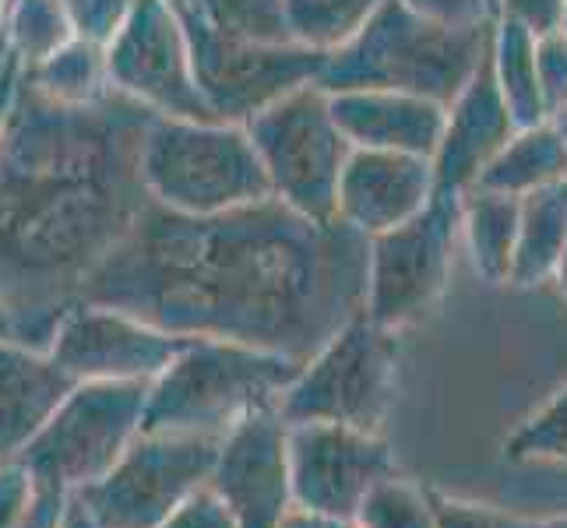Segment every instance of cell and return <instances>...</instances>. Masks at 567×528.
Returning a JSON list of instances; mask_svg holds the SVG:
<instances>
[{
  "mask_svg": "<svg viewBox=\"0 0 567 528\" xmlns=\"http://www.w3.org/2000/svg\"><path fill=\"white\" fill-rule=\"evenodd\" d=\"M370 237L279 198L219 215L148 205L82 300L169 335L223 339L307 363L363 314Z\"/></svg>",
  "mask_w": 567,
  "mask_h": 528,
  "instance_id": "6da1fadb",
  "label": "cell"
},
{
  "mask_svg": "<svg viewBox=\"0 0 567 528\" xmlns=\"http://www.w3.org/2000/svg\"><path fill=\"white\" fill-rule=\"evenodd\" d=\"M152 121L116 89L56 103L18 77L0 134V300L14 342L47 352L64 310L152 205L142 180Z\"/></svg>",
  "mask_w": 567,
  "mask_h": 528,
  "instance_id": "7a4b0ae2",
  "label": "cell"
},
{
  "mask_svg": "<svg viewBox=\"0 0 567 528\" xmlns=\"http://www.w3.org/2000/svg\"><path fill=\"white\" fill-rule=\"evenodd\" d=\"M494 25H437L402 0H384L374 18L336 53L324 56V92L391 89L447 106L480 68Z\"/></svg>",
  "mask_w": 567,
  "mask_h": 528,
  "instance_id": "3957f363",
  "label": "cell"
},
{
  "mask_svg": "<svg viewBox=\"0 0 567 528\" xmlns=\"http://www.w3.org/2000/svg\"><path fill=\"white\" fill-rule=\"evenodd\" d=\"M300 360L223 339H187L148 384L142 429L226 437L247 416L276 408L300 374Z\"/></svg>",
  "mask_w": 567,
  "mask_h": 528,
  "instance_id": "277c9868",
  "label": "cell"
},
{
  "mask_svg": "<svg viewBox=\"0 0 567 528\" xmlns=\"http://www.w3.org/2000/svg\"><path fill=\"white\" fill-rule=\"evenodd\" d=\"M148 198L177 215H219L271 198L244 124L155 116L142 145Z\"/></svg>",
  "mask_w": 567,
  "mask_h": 528,
  "instance_id": "5b68a950",
  "label": "cell"
},
{
  "mask_svg": "<svg viewBox=\"0 0 567 528\" xmlns=\"http://www.w3.org/2000/svg\"><path fill=\"white\" fill-rule=\"evenodd\" d=\"M395 377L399 335L360 314L300 366L276 413L286 426L339 423L381 434V423L395 402Z\"/></svg>",
  "mask_w": 567,
  "mask_h": 528,
  "instance_id": "8992f818",
  "label": "cell"
},
{
  "mask_svg": "<svg viewBox=\"0 0 567 528\" xmlns=\"http://www.w3.org/2000/svg\"><path fill=\"white\" fill-rule=\"evenodd\" d=\"M244 131L268 173L271 198L315 222L336 219L339 176L353 145L339 131L318 82L254 113Z\"/></svg>",
  "mask_w": 567,
  "mask_h": 528,
  "instance_id": "52a82bcc",
  "label": "cell"
},
{
  "mask_svg": "<svg viewBox=\"0 0 567 528\" xmlns=\"http://www.w3.org/2000/svg\"><path fill=\"white\" fill-rule=\"evenodd\" d=\"M458 237L462 194H434L409 222L370 237L363 314L391 335L426 321L452 279Z\"/></svg>",
  "mask_w": 567,
  "mask_h": 528,
  "instance_id": "ba28073f",
  "label": "cell"
},
{
  "mask_svg": "<svg viewBox=\"0 0 567 528\" xmlns=\"http://www.w3.org/2000/svg\"><path fill=\"white\" fill-rule=\"evenodd\" d=\"M148 402V381H82L50 423L18 452L35 479L82 490L103 479L138 437Z\"/></svg>",
  "mask_w": 567,
  "mask_h": 528,
  "instance_id": "9c48e42d",
  "label": "cell"
},
{
  "mask_svg": "<svg viewBox=\"0 0 567 528\" xmlns=\"http://www.w3.org/2000/svg\"><path fill=\"white\" fill-rule=\"evenodd\" d=\"M219 444L223 437L138 429L110 473L74 497L103 528H159L190 494L208 486Z\"/></svg>",
  "mask_w": 567,
  "mask_h": 528,
  "instance_id": "30bf717a",
  "label": "cell"
},
{
  "mask_svg": "<svg viewBox=\"0 0 567 528\" xmlns=\"http://www.w3.org/2000/svg\"><path fill=\"white\" fill-rule=\"evenodd\" d=\"M190 43V64L215 121L247 124L282 95L315 85L324 53L297 43H254L212 29L198 11L177 14Z\"/></svg>",
  "mask_w": 567,
  "mask_h": 528,
  "instance_id": "8fae6325",
  "label": "cell"
},
{
  "mask_svg": "<svg viewBox=\"0 0 567 528\" xmlns=\"http://www.w3.org/2000/svg\"><path fill=\"white\" fill-rule=\"evenodd\" d=\"M110 85L155 116L215 121L190 64V43L166 0H134L103 46Z\"/></svg>",
  "mask_w": 567,
  "mask_h": 528,
  "instance_id": "7c38bea8",
  "label": "cell"
},
{
  "mask_svg": "<svg viewBox=\"0 0 567 528\" xmlns=\"http://www.w3.org/2000/svg\"><path fill=\"white\" fill-rule=\"evenodd\" d=\"M286 458L292 504L336 518H357L363 497L395 476V458L381 434L339 423L286 426Z\"/></svg>",
  "mask_w": 567,
  "mask_h": 528,
  "instance_id": "4fadbf2b",
  "label": "cell"
},
{
  "mask_svg": "<svg viewBox=\"0 0 567 528\" xmlns=\"http://www.w3.org/2000/svg\"><path fill=\"white\" fill-rule=\"evenodd\" d=\"M184 335L152 328L103 303L78 300L56 321L47 352L78 381H155L184 349Z\"/></svg>",
  "mask_w": 567,
  "mask_h": 528,
  "instance_id": "5bb4252c",
  "label": "cell"
},
{
  "mask_svg": "<svg viewBox=\"0 0 567 528\" xmlns=\"http://www.w3.org/2000/svg\"><path fill=\"white\" fill-rule=\"evenodd\" d=\"M212 494L219 497L237 528H279L292 507L286 423L276 408L247 416L223 437L219 458L208 476Z\"/></svg>",
  "mask_w": 567,
  "mask_h": 528,
  "instance_id": "9a60e30c",
  "label": "cell"
},
{
  "mask_svg": "<svg viewBox=\"0 0 567 528\" xmlns=\"http://www.w3.org/2000/svg\"><path fill=\"white\" fill-rule=\"evenodd\" d=\"M515 121L504 106L497 89L491 46H486L480 68L462 85V92L447 103L441 142L430 155L434 166V190L437 194H465L476 187L480 173L494 163V155L512 142Z\"/></svg>",
  "mask_w": 567,
  "mask_h": 528,
  "instance_id": "2e32d148",
  "label": "cell"
},
{
  "mask_svg": "<svg viewBox=\"0 0 567 528\" xmlns=\"http://www.w3.org/2000/svg\"><path fill=\"white\" fill-rule=\"evenodd\" d=\"M434 194V166L423 155L353 148L339 176L336 219L378 237L413 219Z\"/></svg>",
  "mask_w": 567,
  "mask_h": 528,
  "instance_id": "e0dca14e",
  "label": "cell"
},
{
  "mask_svg": "<svg viewBox=\"0 0 567 528\" xmlns=\"http://www.w3.org/2000/svg\"><path fill=\"white\" fill-rule=\"evenodd\" d=\"M328 106L339 131L353 148L405 152L430 159L441 142L447 106L413 92L391 89H349L328 92Z\"/></svg>",
  "mask_w": 567,
  "mask_h": 528,
  "instance_id": "ac0fdd59",
  "label": "cell"
},
{
  "mask_svg": "<svg viewBox=\"0 0 567 528\" xmlns=\"http://www.w3.org/2000/svg\"><path fill=\"white\" fill-rule=\"evenodd\" d=\"M78 384L50 352L0 339V462L18 458Z\"/></svg>",
  "mask_w": 567,
  "mask_h": 528,
  "instance_id": "d6986e66",
  "label": "cell"
},
{
  "mask_svg": "<svg viewBox=\"0 0 567 528\" xmlns=\"http://www.w3.org/2000/svg\"><path fill=\"white\" fill-rule=\"evenodd\" d=\"M567 180V145L554 121L522 127L512 134L494 163L480 173L476 187L512 194V198H525L539 187H550Z\"/></svg>",
  "mask_w": 567,
  "mask_h": 528,
  "instance_id": "ffe728a7",
  "label": "cell"
},
{
  "mask_svg": "<svg viewBox=\"0 0 567 528\" xmlns=\"http://www.w3.org/2000/svg\"><path fill=\"white\" fill-rule=\"evenodd\" d=\"M522 198L486 187L462 194V237L473 253V265L486 282H512L515 244H518Z\"/></svg>",
  "mask_w": 567,
  "mask_h": 528,
  "instance_id": "44dd1931",
  "label": "cell"
},
{
  "mask_svg": "<svg viewBox=\"0 0 567 528\" xmlns=\"http://www.w3.org/2000/svg\"><path fill=\"white\" fill-rule=\"evenodd\" d=\"M567 247V180L525 194L518 208V244L512 282L539 286L554 279V268Z\"/></svg>",
  "mask_w": 567,
  "mask_h": 528,
  "instance_id": "7402d4cb",
  "label": "cell"
},
{
  "mask_svg": "<svg viewBox=\"0 0 567 528\" xmlns=\"http://www.w3.org/2000/svg\"><path fill=\"white\" fill-rule=\"evenodd\" d=\"M491 64L504 106L512 113L515 127H536L550 121L546 110L539 74H536V32L525 29L515 18L497 14L491 29Z\"/></svg>",
  "mask_w": 567,
  "mask_h": 528,
  "instance_id": "603a6c76",
  "label": "cell"
},
{
  "mask_svg": "<svg viewBox=\"0 0 567 528\" xmlns=\"http://www.w3.org/2000/svg\"><path fill=\"white\" fill-rule=\"evenodd\" d=\"M384 0H286V29L297 46L336 53L353 39Z\"/></svg>",
  "mask_w": 567,
  "mask_h": 528,
  "instance_id": "cb8c5ba5",
  "label": "cell"
},
{
  "mask_svg": "<svg viewBox=\"0 0 567 528\" xmlns=\"http://www.w3.org/2000/svg\"><path fill=\"white\" fill-rule=\"evenodd\" d=\"M22 74L56 103H92V100H103L113 89L106 74L103 46L85 43V39H71L64 50L47 56L43 64L22 68Z\"/></svg>",
  "mask_w": 567,
  "mask_h": 528,
  "instance_id": "d4e9b609",
  "label": "cell"
},
{
  "mask_svg": "<svg viewBox=\"0 0 567 528\" xmlns=\"http://www.w3.org/2000/svg\"><path fill=\"white\" fill-rule=\"evenodd\" d=\"M71 39L78 35L61 0H8L0 46L11 50L22 68L43 64L47 56L64 50Z\"/></svg>",
  "mask_w": 567,
  "mask_h": 528,
  "instance_id": "484cf974",
  "label": "cell"
},
{
  "mask_svg": "<svg viewBox=\"0 0 567 528\" xmlns=\"http://www.w3.org/2000/svg\"><path fill=\"white\" fill-rule=\"evenodd\" d=\"M198 14L226 35L254 43H292L286 29V0H198Z\"/></svg>",
  "mask_w": 567,
  "mask_h": 528,
  "instance_id": "4316f807",
  "label": "cell"
},
{
  "mask_svg": "<svg viewBox=\"0 0 567 528\" xmlns=\"http://www.w3.org/2000/svg\"><path fill=\"white\" fill-rule=\"evenodd\" d=\"M353 521L360 528H434L426 494L399 476L381 479L374 490L363 497Z\"/></svg>",
  "mask_w": 567,
  "mask_h": 528,
  "instance_id": "83f0119b",
  "label": "cell"
},
{
  "mask_svg": "<svg viewBox=\"0 0 567 528\" xmlns=\"http://www.w3.org/2000/svg\"><path fill=\"white\" fill-rule=\"evenodd\" d=\"M507 458H564L567 462V384L512 437Z\"/></svg>",
  "mask_w": 567,
  "mask_h": 528,
  "instance_id": "f1b7e54d",
  "label": "cell"
},
{
  "mask_svg": "<svg viewBox=\"0 0 567 528\" xmlns=\"http://www.w3.org/2000/svg\"><path fill=\"white\" fill-rule=\"evenodd\" d=\"M536 74H539V89L546 110L560 113L567 106V32L564 29H550L536 35Z\"/></svg>",
  "mask_w": 567,
  "mask_h": 528,
  "instance_id": "f546056e",
  "label": "cell"
},
{
  "mask_svg": "<svg viewBox=\"0 0 567 528\" xmlns=\"http://www.w3.org/2000/svg\"><path fill=\"white\" fill-rule=\"evenodd\" d=\"M71 25H74V35L85 39V43H95V46H106L113 32L121 29V22L127 18L134 0H61Z\"/></svg>",
  "mask_w": 567,
  "mask_h": 528,
  "instance_id": "4dcf8cb0",
  "label": "cell"
},
{
  "mask_svg": "<svg viewBox=\"0 0 567 528\" xmlns=\"http://www.w3.org/2000/svg\"><path fill=\"white\" fill-rule=\"evenodd\" d=\"M402 4L437 25H494L497 0H402Z\"/></svg>",
  "mask_w": 567,
  "mask_h": 528,
  "instance_id": "1f68e13d",
  "label": "cell"
},
{
  "mask_svg": "<svg viewBox=\"0 0 567 528\" xmlns=\"http://www.w3.org/2000/svg\"><path fill=\"white\" fill-rule=\"evenodd\" d=\"M159 528H237V521H233L229 507L212 494V486H202Z\"/></svg>",
  "mask_w": 567,
  "mask_h": 528,
  "instance_id": "d6a6232c",
  "label": "cell"
},
{
  "mask_svg": "<svg viewBox=\"0 0 567 528\" xmlns=\"http://www.w3.org/2000/svg\"><path fill=\"white\" fill-rule=\"evenodd\" d=\"M35 476L22 462H0V528H14L32 500Z\"/></svg>",
  "mask_w": 567,
  "mask_h": 528,
  "instance_id": "836d02e7",
  "label": "cell"
},
{
  "mask_svg": "<svg viewBox=\"0 0 567 528\" xmlns=\"http://www.w3.org/2000/svg\"><path fill=\"white\" fill-rule=\"evenodd\" d=\"M68 497L71 490L56 483H47V479H35V490H32V500L18 518L14 528H61L64 525V511H68Z\"/></svg>",
  "mask_w": 567,
  "mask_h": 528,
  "instance_id": "e575fe53",
  "label": "cell"
},
{
  "mask_svg": "<svg viewBox=\"0 0 567 528\" xmlns=\"http://www.w3.org/2000/svg\"><path fill=\"white\" fill-rule=\"evenodd\" d=\"M430 500V515H434V528H504V518L483 511L473 504H458L437 494H426Z\"/></svg>",
  "mask_w": 567,
  "mask_h": 528,
  "instance_id": "d590c367",
  "label": "cell"
},
{
  "mask_svg": "<svg viewBox=\"0 0 567 528\" xmlns=\"http://www.w3.org/2000/svg\"><path fill=\"white\" fill-rule=\"evenodd\" d=\"M560 11H564V0H497V14L515 18V22L533 29L536 35L557 29Z\"/></svg>",
  "mask_w": 567,
  "mask_h": 528,
  "instance_id": "8d00e7d4",
  "label": "cell"
},
{
  "mask_svg": "<svg viewBox=\"0 0 567 528\" xmlns=\"http://www.w3.org/2000/svg\"><path fill=\"white\" fill-rule=\"evenodd\" d=\"M18 77H22V61H18L11 50L0 46V134H4L8 113H11V103H14Z\"/></svg>",
  "mask_w": 567,
  "mask_h": 528,
  "instance_id": "74e56055",
  "label": "cell"
},
{
  "mask_svg": "<svg viewBox=\"0 0 567 528\" xmlns=\"http://www.w3.org/2000/svg\"><path fill=\"white\" fill-rule=\"evenodd\" d=\"M279 528H360L353 518H336V515H321V511H307V507L292 504L282 515Z\"/></svg>",
  "mask_w": 567,
  "mask_h": 528,
  "instance_id": "f35d334b",
  "label": "cell"
},
{
  "mask_svg": "<svg viewBox=\"0 0 567 528\" xmlns=\"http://www.w3.org/2000/svg\"><path fill=\"white\" fill-rule=\"evenodd\" d=\"M61 528H103V525L95 521V518L85 511V504L71 494V497H68V511H64V525H61Z\"/></svg>",
  "mask_w": 567,
  "mask_h": 528,
  "instance_id": "ab89813d",
  "label": "cell"
},
{
  "mask_svg": "<svg viewBox=\"0 0 567 528\" xmlns=\"http://www.w3.org/2000/svg\"><path fill=\"white\" fill-rule=\"evenodd\" d=\"M554 279H557V289L564 292V300H567V247H564L560 261H557V268H554Z\"/></svg>",
  "mask_w": 567,
  "mask_h": 528,
  "instance_id": "60d3db41",
  "label": "cell"
},
{
  "mask_svg": "<svg viewBox=\"0 0 567 528\" xmlns=\"http://www.w3.org/2000/svg\"><path fill=\"white\" fill-rule=\"evenodd\" d=\"M0 339H14V328H11V314H8V307H4V300H0Z\"/></svg>",
  "mask_w": 567,
  "mask_h": 528,
  "instance_id": "b9f144b4",
  "label": "cell"
},
{
  "mask_svg": "<svg viewBox=\"0 0 567 528\" xmlns=\"http://www.w3.org/2000/svg\"><path fill=\"white\" fill-rule=\"evenodd\" d=\"M166 4L177 11V14H190V11H198V0H166Z\"/></svg>",
  "mask_w": 567,
  "mask_h": 528,
  "instance_id": "7bdbcfd3",
  "label": "cell"
},
{
  "mask_svg": "<svg viewBox=\"0 0 567 528\" xmlns=\"http://www.w3.org/2000/svg\"><path fill=\"white\" fill-rule=\"evenodd\" d=\"M554 124H557V131H560V138H564V145H567V106H564L560 113H554Z\"/></svg>",
  "mask_w": 567,
  "mask_h": 528,
  "instance_id": "ee69618b",
  "label": "cell"
},
{
  "mask_svg": "<svg viewBox=\"0 0 567 528\" xmlns=\"http://www.w3.org/2000/svg\"><path fill=\"white\" fill-rule=\"evenodd\" d=\"M4 11H8V0H0V32H4Z\"/></svg>",
  "mask_w": 567,
  "mask_h": 528,
  "instance_id": "f6af8a7d",
  "label": "cell"
},
{
  "mask_svg": "<svg viewBox=\"0 0 567 528\" xmlns=\"http://www.w3.org/2000/svg\"><path fill=\"white\" fill-rule=\"evenodd\" d=\"M557 29H564L567 32V0H564V11H560V25Z\"/></svg>",
  "mask_w": 567,
  "mask_h": 528,
  "instance_id": "bcb514c9",
  "label": "cell"
},
{
  "mask_svg": "<svg viewBox=\"0 0 567 528\" xmlns=\"http://www.w3.org/2000/svg\"><path fill=\"white\" fill-rule=\"evenodd\" d=\"M504 528H507V521H504ZM539 528H567V521H554V525H539Z\"/></svg>",
  "mask_w": 567,
  "mask_h": 528,
  "instance_id": "7dc6e473",
  "label": "cell"
}]
</instances>
